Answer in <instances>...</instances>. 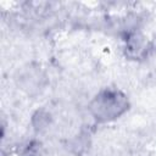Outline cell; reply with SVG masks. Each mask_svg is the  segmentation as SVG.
Instances as JSON below:
<instances>
[{
	"mask_svg": "<svg viewBox=\"0 0 156 156\" xmlns=\"http://www.w3.org/2000/svg\"><path fill=\"white\" fill-rule=\"evenodd\" d=\"M129 107L127 96L116 89H104L91 100L90 113L98 122H110L121 117Z\"/></svg>",
	"mask_w": 156,
	"mask_h": 156,
	"instance_id": "1",
	"label": "cell"
}]
</instances>
